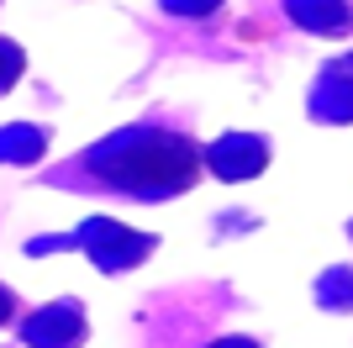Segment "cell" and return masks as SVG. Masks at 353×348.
<instances>
[{
  "label": "cell",
  "instance_id": "cell-1",
  "mask_svg": "<svg viewBox=\"0 0 353 348\" xmlns=\"http://www.w3.org/2000/svg\"><path fill=\"white\" fill-rule=\"evenodd\" d=\"M79 164L105 190H121L137 201H169V195H185L201 180L206 153L195 148V137L163 127V122H137V127L101 137Z\"/></svg>",
  "mask_w": 353,
  "mask_h": 348
},
{
  "label": "cell",
  "instance_id": "cell-2",
  "mask_svg": "<svg viewBox=\"0 0 353 348\" xmlns=\"http://www.w3.org/2000/svg\"><path fill=\"white\" fill-rule=\"evenodd\" d=\"M264 164H269V143L253 132H227L206 148V169L216 180H253V174H264Z\"/></svg>",
  "mask_w": 353,
  "mask_h": 348
},
{
  "label": "cell",
  "instance_id": "cell-3",
  "mask_svg": "<svg viewBox=\"0 0 353 348\" xmlns=\"http://www.w3.org/2000/svg\"><path fill=\"white\" fill-rule=\"evenodd\" d=\"M311 116L322 122H353V53L332 58L311 85Z\"/></svg>",
  "mask_w": 353,
  "mask_h": 348
},
{
  "label": "cell",
  "instance_id": "cell-4",
  "mask_svg": "<svg viewBox=\"0 0 353 348\" xmlns=\"http://www.w3.org/2000/svg\"><path fill=\"white\" fill-rule=\"evenodd\" d=\"M285 16L316 37H348L353 32V0H285Z\"/></svg>",
  "mask_w": 353,
  "mask_h": 348
},
{
  "label": "cell",
  "instance_id": "cell-5",
  "mask_svg": "<svg viewBox=\"0 0 353 348\" xmlns=\"http://www.w3.org/2000/svg\"><path fill=\"white\" fill-rule=\"evenodd\" d=\"M85 243H90V253H95L105 269H127L137 253H148V248H153V238H127L117 222H90Z\"/></svg>",
  "mask_w": 353,
  "mask_h": 348
},
{
  "label": "cell",
  "instance_id": "cell-6",
  "mask_svg": "<svg viewBox=\"0 0 353 348\" xmlns=\"http://www.w3.org/2000/svg\"><path fill=\"white\" fill-rule=\"evenodd\" d=\"M79 338H85V317L74 306H48L43 317L27 322V343L37 348H74Z\"/></svg>",
  "mask_w": 353,
  "mask_h": 348
},
{
  "label": "cell",
  "instance_id": "cell-7",
  "mask_svg": "<svg viewBox=\"0 0 353 348\" xmlns=\"http://www.w3.org/2000/svg\"><path fill=\"white\" fill-rule=\"evenodd\" d=\"M48 148L43 127H0V159H37Z\"/></svg>",
  "mask_w": 353,
  "mask_h": 348
},
{
  "label": "cell",
  "instance_id": "cell-8",
  "mask_svg": "<svg viewBox=\"0 0 353 348\" xmlns=\"http://www.w3.org/2000/svg\"><path fill=\"white\" fill-rule=\"evenodd\" d=\"M27 74V53H21V43H11V37H0V95L6 90H16V79Z\"/></svg>",
  "mask_w": 353,
  "mask_h": 348
},
{
  "label": "cell",
  "instance_id": "cell-9",
  "mask_svg": "<svg viewBox=\"0 0 353 348\" xmlns=\"http://www.w3.org/2000/svg\"><path fill=\"white\" fill-rule=\"evenodd\" d=\"M159 6L169 16H195V21H201V16H216L227 0H159Z\"/></svg>",
  "mask_w": 353,
  "mask_h": 348
},
{
  "label": "cell",
  "instance_id": "cell-10",
  "mask_svg": "<svg viewBox=\"0 0 353 348\" xmlns=\"http://www.w3.org/2000/svg\"><path fill=\"white\" fill-rule=\"evenodd\" d=\"M11 311H16V296L0 285V322H11Z\"/></svg>",
  "mask_w": 353,
  "mask_h": 348
},
{
  "label": "cell",
  "instance_id": "cell-11",
  "mask_svg": "<svg viewBox=\"0 0 353 348\" xmlns=\"http://www.w3.org/2000/svg\"><path fill=\"white\" fill-rule=\"evenodd\" d=\"M211 348H259V343H253V338H216Z\"/></svg>",
  "mask_w": 353,
  "mask_h": 348
}]
</instances>
